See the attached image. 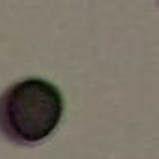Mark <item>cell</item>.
I'll use <instances>...</instances> for the list:
<instances>
[{
    "label": "cell",
    "instance_id": "cell-1",
    "mask_svg": "<svg viewBox=\"0 0 159 159\" xmlns=\"http://www.w3.org/2000/svg\"><path fill=\"white\" fill-rule=\"evenodd\" d=\"M62 112L54 84L41 79L15 83L0 96V135L15 144H38L58 127Z\"/></svg>",
    "mask_w": 159,
    "mask_h": 159
}]
</instances>
